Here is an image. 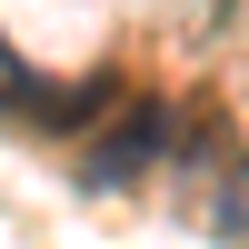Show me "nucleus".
<instances>
[{
  "label": "nucleus",
  "mask_w": 249,
  "mask_h": 249,
  "mask_svg": "<svg viewBox=\"0 0 249 249\" xmlns=\"http://www.w3.org/2000/svg\"><path fill=\"white\" fill-rule=\"evenodd\" d=\"M160 150H170V110H160V100H140V110H120V130H110V140H90L80 190H130Z\"/></svg>",
  "instance_id": "obj_1"
},
{
  "label": "nucleus",
  "mask_w": 249,
  "mask_h": 249,
  "mask_svg": "<svg viewBox=\"0 0 249 249\" xmlns=\"http://www.w3.org/2000/svg\"><path fill=\"white\" fill-rule=\"evenodd\" d=\"M219 230H249V170L230 179V199H219Z\"/></svg>",
  "instance_id": "obj_2"
}]
</instances>
